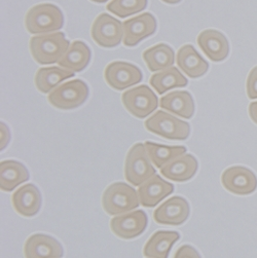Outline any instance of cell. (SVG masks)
Returning <instances> with one entry per match:
<instances>
[{
    "instance_id": "obj_1",
    "label": "cell",
    "mask_w": 257,
    "mask_h": 258,
    "mask_svg": "<svg viewBox=\"0 0 257 258\" xmlns=\"http://www.w3.org/2000/svg\"><path fill=\"white\" fill-rule=\"evenodd\" d=\"M30 51L33 59L40 65L59 63L70 46L63 32H54L31 37Z\"/></svg>"
},
{
    "instance_id": "obj_2",
    "label": "cell",
    "mask_w": 257,
    "mask_h": 258,
    "mask_svg": "<svg viewBox=\"0 0 257 258\" xmlns=\"http://www.w3.org/2000/svg\"><path fill=\"white\" fill-rule=\"evenodd\" d=\"M25 26L31 34H48L64 26L62 11L55 5L41 4L32 7L25 17Z\"/></svg>"
},
{
    "instance_id": "obj_3",
    "label": "cell",
    "mask_w": 257,
    "mask_h": 258,
    "mask_svg": "<svg viewBox=\"0 0 257 258\" xmlns=\"http://www.w3.org/2000/svg\"><path fill=\"white\" fill-rule=\"evenodd\" d=\"M139 205L138 192L124 182L110 184L102 196L103 209L111 216L131 212L137 209Z\"/></svg>"
},
{
    "instance_id": "obj_4",
    "label": "cell",
    "mask_w": 257,
    "mask_h": 258,
    "mask_svg": "<svg viewBox=\"0 0 257 258\" xmlns=\"http://www.w3.org/2000/svg\"><path fill=\"white\" fill-rule=\"evenodd\" d=\"M143 143L134 144L128 150L124 162V177L133 186H140L152 176L156 169L152 167Z\"/></svg>"
},
{
    "instance_id": "obj_5",
    "label": "cell",
    "mask_w": 257,
    "mask_h": 258,
    "mask_svg": "<svg viewBox=\"0 0 257 258\" xmlns=\"http://www.w3.org/2000/svg\"><path fill=\"white\" fill-rule=\"evenodd\" d=\"M144 125L148 132L169 140H185L190 134L188 122L162 110L146 119Z\"/></svg>"
},
{
    "instance_id": "obj_6",
    "label": "cell",
    "mask_w": 257,
    "mask_h": 258,
    "mask_svg": "<svg viewBox=\"0 0 257 258\" xmlns=\"http://www.w3.org/2000/svg\"><path fill=\"white\" fill-rule=\"evenodd\" d=\"M89 87L82 80L66 82L51 91L47 97L50 105L58 109L70 110L82 106L89 97Z\"/></svg>"
},
{
    "instance_id": "obj_7",
    "label": "cell",
    "mask_w": 257,
    "mask_h": 258,
    "mask_svg": "<svg viewBox=\"0 0 257 258\" xmlns=\"http://www.w3.org/2000/svg\"><path fill=\"white\" fill-rule=\"evenodd\" d=\"M121 102L124 108L137 118L147 117L159 106L158 96L145 85L125 91Z\"/></svg>"
},
{
    "instance_id": "obj_8",
    "label": "cell",
    "mask_w": 257,
    "mask_h": 258,
    "mask_svg": "<svg viewBox=\"0 0 257 258\" xmlns=\"http://www.w3.org/2000/svg\"><path fill=\"white\" fill-rule=\"evenodd\" d=\"M91 35L101 47H115L123 39L122 23L110 15L101 14L92 25Z\"/></svg>"
},
{
    "instance_id": "obj_9",
    "label": "cell",
    "mask_w": 257,
    "mask_h": 258,
    "mask_svg": "<svg viewBox=\"0 0 257 258\" xmlns=\"http://www.w3.org/2000/svg\"><path fill=\"white\" fill-rule=\"evenodd\" d=\"M104 79L109 87L116 91H122L139 84L143 79V74L134 64L116 61L106 66Z\"/></svg>"
},
{
    "instance_id": "obj_10",
    "label": "cell",
    "mask_w": 257,
    "mask_h": 258,
    "mask_svg": "<svg viewBox=\"0 0 257 258\" xmlns=\"http://www.w3.org/2000/svg\"><path fill=\"white\" fill-rule=\"evenodd\" d=\"M124 46L133 47L157 31V20L150 13H144L122 23Z\"/></svg>"
},
{
    "instance_id": "obj_11",
    "label": "cell",
    "mask_w": 257,
    "mask_h": 258,
    "mask_svg": "<svg viewBox=\"0 0 257 258\" xmlns=\"http://www.w3.org/2000/svg\"><path fill=\"white\" fill-rule=\"evenodd\" d=\"M221 183L226 190L238 196H247L257 188V177L248 168L235 166L221 175Z\"/></svg>"
},
{
    "instance_id": "obj_12",
    "label": "cell",
    "mask_w": 257,
    "mask_h": 258,
    "mask_svg": "<svg viewBox=\"0 0 257 258\" xmlns=\"http://www.w3.org/2000/svg\"><path fill=\"white\" fill-rule=\"evenodd\" d=\"M148 223L147 215L142 210L127 212L115 216L110 221L112 233L124 240H131L142 235Z\"/></svg>"
},
{
    "instance_id": "obj_13",
    "label": "cell",
    "mask_w": 257,
    "mask_h": 258,
    "mask_svg": "<svg viewBox=\"0 0 257 258\" xmlns=\"http://www.w3.org/2000/svg\"><path fill=\"white\" fill-rule=\"evenodd\" d=\"M188 202L182 197H172L153 212V219L163 225H181L189 216Z\"/></svg>"
},
{
    "instance_id": "obj_14",
    "label": "cell",
    "mask_w": 257,
    "mask_h": 258,
    "mask_svg": "<svg viewBox=\"0 0 257 258\" xmlns=\"http://www.w3.org/2000/svg\"><path fill=\"white\" fill-rule=\"evenodd\" d=\"M25 258H62L64 250L55 238L35 234L30 236L24 245Z\"/></svg>"
},
{
    "instance_id": "obj_15",
    "label": "cell",
    "mask_w": 257,
    "mask_h": 258,
    "mask_svg": "<svg viewBox=\"0 0 257 258\" xmlns=\"http://www.w3.org/2000/svg\"><path fill=\"white\" fill-rule=\"evenodd\" d=\"M13 207L16 212L24 217L35 216L42 204V197L37 186L34 184H25L21 186L12 197Z\"/></svg>"
},
{
    "instance_id": "obj_16",
    "label": "cell",
    "mask_w": 257,
    "mask_h": 258,
    "mask_svg": "<svg viewBox=\"0 0 257 258\" xmlns=\"http://www.w3.org/2000/svg\"><path fill=\"white\" fill-rule=\"evenodd\" d=\"M197 41L203 53L213 62H221L229 54L228 40L218 30L207 29L202 31Z\"/></svg>"
},
{
    "instance_id": "obj_17",
    "label": "cell",
    "mask_w": 257,
    "mask_h": 258,
    "mask_svg": "<svg viewBox=\"0 0 257 258\" xmlns=\"http://www.w3.org/2000/svg\"><path fill=\"white\" fill-rule=\"evenodd\" d=\"M173 191L174 185L172 183L162 179L159 175H154L139 186L138 196L143 207L152 208L173 194Z\"/></svg>"
},
{
    "instance_id": "obj_18",
    "label": "cell",
    "mask_w": 257,
    "mask_h": 258,
    "mask_svg": "<svg viewBox=\"0 0 257 258\" xmlns=\"http://www.w3.org/2000/svg\"><path fill=\"white\" fill-rule=\"evenodd\" d=\"M177 65L190 79H199L206 74L209 64L191 44H185L177 53Z\"/></svg>"
},
{
    "instance_id": "obj_19",
    "label": "cell",
    "mask_w": 257,
    "mask_h": 258,
    "mask_svg": "<svg viewBox=\"0 0 257 258\" xmlns=\"http://www.w3.org/2000/svg\"><path fill=\"white\" fill-rule=\"evenodd\" d=\"M199 164L192 154H182L161 169V174L172 181L185 182L197 173Z\"/></svg>"
},
{
    "instance_id": "obj_20",
    "label": "cell",
    "mask_w": 257,
    "mask_h": 258,
    "mask_svg": "<svg viewBox=\"0 0 257 258\" xmlns=\"http://www.w3.org/2000/svg\"><path fill=\"white\" fill-rule=\"evenodd\" d=\"M160 106L180 117L189 119L195 114V101L186 91H175L161 98Z\"/></svg>"
},
{
    "instance_id": "obj_21",
    "label": "cell",
    "mask_w": 257,
    "mask_h": 258,
    "mask_svg": "<svg viewBox=\"0 0 257 258\" xmlns=\"http://www.w3.org/2000/svg\"><path fill=\"white\" fill-rule=\"evenodd\" d=\"M179 239L180 235L177 231L159 230L146 242L143 254L148 258H168L173 245Z\"/></svg>"
},
{
    "instance_id": "obj_22",
    "label": "cell",
    "mask_w": 257,
    "mask_h": 258,
    "mask_svg": "<svg viewBox=\"0 0 257 258\" xmlns=\"http://www.w3.org/2000/svg\"><path fill=\"white\" fill-rule=\"evenodd\" d=\"M29 171L17 161H3L0 163V188L3 191H13L18 185L29 180Z\"/></svg>"
},
{
    "instance_id": "obj_23",
    "label": "cell",
    "mask_w": 257,
    "mask_h": 258,
    "mask_svg": "<svg viewBox=\"0 0 257 258\" xmlns=\"http://www.w3.org/2000/svg\"><path fill=\"white\" fill-rule=\"evenodd\" d=\"M92 53L90 47L84 41L75 40L70 44L58 64L71 72H81L89 65Z\"/></svg>"
},
{
    "instance_id": "obj_24",
    "label": "cell",
    "mask_w": 257,
    "mask_h": 258,
    "mask_svg": "<svg viewBox=\"0 0 257 258\" xmlns=\"http://www.w3.org/2000/svg\"><path fill=\"white\" fill-rule=\"evenodd\" d=\"M142 57L151 72L162 71L170 68L175 62L174 50L166 43H159L146 49Z\"/></svg>"
},
{
    "instance_id": "obj_25",
    "label": "cell",
    "mask_w": 257,
    "mask_h": 258,
    "mask_svg": "<svg viewBox=\"0 0 257 258\" xmlns=\"http://www.w3.org/2000/svg\"><path fill=\"white\" fill-rule=\"evenodd\" d=\"M187 84L188 81L185 76L174 66L154 73L150 77V85L160 95L165 94L171 89L184 88Z\"/></svg>"
},
{
    "instance_id": "obj_26",
    "label": "cell",
    "mask_w": 257,
    "mask_h": 258,
    "mask_svg": "<svg viewBox=\"0 0 257 258\" xmlns=\"http://www.w3.org/2000/svg\"><path fill=\"white\" fill-rule=\"evenodd\" d=\"M74 76V72L60 67L40 68L35 74V86L43 94L49 93L67 79Z\"/></svg>"
},
{
    "instance_id": "obj_27",
    "label": "cell",
    "mask_w": 257,
    "mask_h": 258,
    "mask_svg": "<svg viewBox=\"0 0 257 258\" xmlns=\"http://www.w3.org/2000/svg\"><path fill=\"white\" fill-rule=\"evenodd\" d=\"M144 145L151 163H153L154 166L159 169H162L168 163L172 162L180 156H182L187 150L185 146L181 145L168 146L150 141H146Z\"/></svg>"
},
{
    "instance_id": "obj_28",
    "label": "cell",
    "mask_w": 257,
    "mask_h": 258,
    "mask_svg": "<svg viewBox=\"0 0 257 258\" xmlns=\"http://www.w3.org/2000/svg\"><path fill=\"white\" fill-rule=\"evenodd\" d=\"M147 3V0H111L106 9L119 18H126L144 11Z\"/></svg>"
},
{
    "instance_id": "obj_29",
    "label": "cell",
    "mask_w": 257,
    "mask_h": 258,
    "mask_svg": "<svg viewBox=\"0 0 257 258\" xmlns=\"http://www.w3.org/2000/svg\"><path fill=\"white\" fill-rule=\"evenodd\" d=\"M246 90L250 99H257V66H255L248 75Z\"/></svg>"
},
{
    "instance_id": "obj_30",
    "label": "cell",
    "mask_w": 257,
    "mask_h": 258,
    "mask_svg": "<svg viewBox=\"0 0 257 258\" xmlns=\"http://www.w3.org/2000/svg\"><path fill=\"white\" fill-rule=\"evenodd\" d=\"M173 258H202L200 253L190 245H183L176 251Z\"/></svg>"
},
{
    "instance_id": "obj_31",
    "label": "cell",
    "mask_w": 257,
    "mask_h": 258,
    "mask_svg": "<svg viewBox=\"0 0 257 258\" xmlns=\"http://www.w3.org/2000/svg\"><path fill=\"white\" fill-rule=\"evenodd\" d=\"M0 125H2V150H3L4 148L7 147V145L11 140V132L9 130L8 125L4 121L0 122Z\"/></svg>"
},
{
    "instance_id": "obj_32",
    "label": "cell",
    "mask_w": 257,
    "mask_h": 258,
    "mask_svg": "<svg viewBox=\"0 0 257 258\" xmlns=\"http://www.w3.org/2000/svg\"><path fill=\"white\" fill-rule=\"evenodd\" d=\"M249 115L251 119L257 124V102H253L249 106Z\"/></svg>"
},
{
    "instance_id": "obj_33",
    "label": "cell",
    "mask_w": 257,
    "mask_h": 258,
    "mask_svg": "<svg viewBox=\"0 0 257 258\" xmlns=\"http://www.w3.org/2000/svg\"><path fill=\"white\" fill-rule=\"evenodd\" d=\"M162 2H164L165 4H168V5H177L181 2V0H162Z\"/></svg>"
},
{
    "instance_id": "obj_34",
    "label": "cell",
    "mask_w": 257,
    "mask_h": 258,
    "mask_svg": "<svg viewBox=\"0 0 257 258\" xmlns=\"http://www.w3.org/2000/svg\"><path fill=\"white\" fill-rule=\"evenodd\" d=\"M91 2L96 3V4H104V3L108 2V0H91Z\"/></svg>"
}]
</instances>
